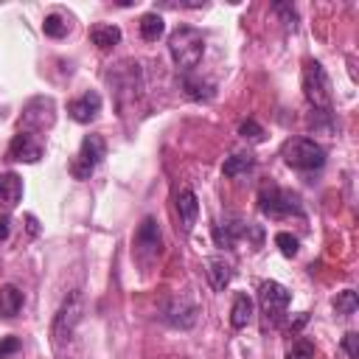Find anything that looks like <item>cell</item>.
Listing matches in <instances>:
<instances>
[{"label": "cell", "instance_id": "obj_26", "mask_svg": "<svg viewBox=\"0 0 359 359\" xmlns=\"http://www.w3.org/2000/svg\"><path fill=\"white\" fill-rule=\"evenodd\" d=\"M238 135L247 137V140H264V129H261V123L252 121V118H247V121L238 123Z\"/></svg>", "mask_w": 359, "mask_h": 359}, {"label": "cell", "instance_id": "obj_5", "mask_svg": "<svg viewBox=\"0 0 359 359\" xmlns=\"http://www.w3.org/2000/svg\"><path fill=\"white\" fill-rule=\"evenodd\" d=\"M258 303H261V311L266 317V325H278L292 303V292L278 283V280H264L258 286Z\"/></svg>", "mask_w": 359, "mask_h": 359}, {"label": "cell", "instance_id": "obj_2", "mask_svg": "<svg viewBox=\"0 0 359 359\" xmlns=\"http://www.w3.org/2000/svg\"><path fill=\"white\" fill-rule=\"evenodd\" d=\"M280 154H283L286 165H292L297 171H314V168H320L325 163V149L317 140H311V137H292V140H286Z\"/></svg>", "mask_w": 359, "mask_h": 359}, {"label": "cell", "instance_id": "obj_6", "mask_svg": "<svg viewBox=\"0 0 359 359\" xmlns=\"http://www.w3.org/2000/svg\"><path fill=\"white\" fill-rule=\"evenodd\" d=\"M104 157H107V143H104V137H101V135H87V137L81 140V146H79L76 160L70 163V174H73L76 180H90V174L95 171V165H98Z\"/></svg>", "mask_w": 359, "mask_h": 359}, {"label": "cell", "instance_id": "obj_25", "mask_svg": "<svg viewBox=\"0 0 359 359\" xmlns=\"http://www.w3.org/2000/svg\"><path fill=\"white\" fill-rule=\"evenodd\" d=\"M286 359H314V342L306 339V337H300V339L292 345V351H289Z\"/></svg>", "mask_w": 359, "mask_h": 359}, {"label": "cell", "instance_id": "obj_28", "mask_svg": "<svg viewBox=\"0 0 359 359\" xmlns=\"http://www.w3.org/2000/svg\"><path fill=\"white\" fill-rule=\"evenodd\" d=\"M342 348L348 351V356H351V359H359V334L348 331V334L342 337Z\"/></svg>", "mask_w": 359, "mask_h": 359}, {"label": "cell", "instance_id": "obj_23", "mask_svg": "<svg viewBox=\"0 0 359 359\" xmlns=\"http://www.w3.org/2000/svg\"><path fill=\"white\" fill-rule=\"evenodd\" d=\"M42 31H45L48 36H53V39H62V36L67 34V22H65L59 14H48L45 22H42Z\"/></svg>", "mask_w": 359, "mask_h": 359}, {"label": "cell", "instance_id": "obj_1", "mask_svg": "<svg viewBox=\"0 0 359 359\" xmlns=\"http://www.w3.org/2000/svg\"><path fill=\"white\" fill-rule=\"evenodd\" d=\"M168 53H171V59H174V65L180 70L199 67V62L205 56V36H202V31H196L194 25H180L168 36Z\"/></svg>", "mask_w": 359, "mask_h": 359}, {"label": "cell", "instance_id": "obj_19", "mask_svg": "<svg viewBox=\"0 0 359 359\" xmlns=\"http://www.w3.org/2000/svg\"><path fill=\"white\" fill-rule=\"evenodd\" d=\"M165 34V22H163V17L160 14H143L140 17V36L146 39V42H157L160 36Z\"/></svg>", "mask_w": 359, "mask_h": 359}, {"label": "cell", "instance_id": "obj_3", "mask_svg": "<svg viewBox=\"0 0 359 359\" xmlns=\"http://www.w3.org/2000/svg\"><path fill=\"white\" fill-rule=\"evenodd\" d=\"M303 95L314 109H331V84L320 62H303Z\"/></svg>", "mask_w": 359, "mask_h": 359}, {"label": "cell", "instance_id": "obj_18", "mask_svg": "<svg viewBox=\"0 0 359 359\" xmlns=\"http://www.w3.org/2000/svg\"><path fill=\"white\" fill-rule=\"evenodd\" d=\"M90 39H93V45H95L98 50H109L112 45L121 42V28H118V25H93Z\"/></svg>", "mask_w": 359, "mask_h": 359}, {"label": "cell", "instance_id": "obj_21", "mask_svg": "<svg viewBox=\"0 0 359 359\" xmlns=\"http://www.w3.org/2000/svg\"><path fill=\"white\" fill-rule=\"evenodd\" d=\"M168 320L174 323V325H182V328H188V325H194V320H196V309L194 306H182V303H174L171 309H168Z\"/></svg>", "mask_w": 359, "mask_h": 359}, {"label": "cell", "instance_id": "obj_12", "mask_svg": "<svg viewBox=\"0 0 359 359\" xmlns=\"http://www.w3.org/2000/svg\"><path fill=\"white\" fill-rule=\"evenodd\" d=\"M20 199H22V180L14 171L0 174V208L11 210L20 205Z\"/></svg>", "mask_w": 359, "mask_h": 359}, {"label": "cell", "instance_id": "obj_7", "mask_svg": "<svg viewBox=\"0 0 359 359\" xmlns=\"http://www.w3.org/2000/svg\"><path fill=\"white\" fill-rule=\"evenodd\" d=\"M258 208H261L264 216H275V219L278 216H292V213L300 216L303 213L297 196L283 191V188H278V185H264L258 191Z\"/></svg>", "mask_w": 359, "mask_h": 359}, {"label": "cell", "instance_id": "obj_16", "mask_svg": "<svg viewBox=\"0 0 359 359\" xmlns=\"http://www.w3.org/2000/svg\"><path fill=\"white\" fill-rule=\"evenodd\" d=\"M247 230H250V227H244V224H238V222L216 224V227H213V238H216V244H219V247L233 250V247H236V241H238V236H247Z\"/></svg>", "mask_w": 359, "mask_h": 359}, {"label": "cell", "instance_id": "obj_24", "mask_svg": "<svg viewBox=\"0 0 359 359\" xmlns=\"http://www.w3.org/2000/svg\"><path fill=\"white\" fill-rule=\"evenodd\" d=\"M275 244H278V250H280L286 258H294L297 250H300V244H297V238H294L292 233H278V236H275Z\"/></svg>", "mask_w": 359, "mask_h": 359}, {"label": "cell", "instance_id": "obj_9", "mask_svg": "<svg viewBox=\"0 0 359 359\" xmlns=\"http://www.w3.org/2000/svg\"><path fill=\"white\" fill-rule=\"evenodd\" d=\"M174 205H177V213H180V224H182V230H185V233H191V230H194V224H196V213H199V199H196V194H194L188 185H180V188H177V194H174Z\"/></svg>", "mask_w": 359, "mask_h": 359}, {"label": "cell", "instance_id": "obj_10", "mask_svg": "<svg viewBox=\"0 0 359 359\" xmlns=\"http://www.w3.org/2000/svg\"><path fill=\"white\" fill-rule=\"evenodd\" d=\"M8 157L11 160H20V163H36L39 157H42V146L34 140V135L31 132H17L14 137H11V143H8Z\"/></svg>", "mask_w": 359, "mask_h": 359}, {"label": "cell", "instance_id": "obj_22", "mask_svg": "<svg viewBox=\"0 0 359 359\" xmlns=\"http://www.w3.org/2000/svg\"><path fill=\"white\" fill-rule=\"evenodd\" d=\"M334 309H337V314H353V311L359 309L356 292H353V289H342V292L334 297Z\"/></svg>", "mask_w": 359, "mask_h": 359}, {"label": "cell", "instance_id": "obj_13", "mask_svg": "<svg viewBox=\"0 0 359 359\" xmlns=\"http://www.w3.org/2000/svg\"><path fill=\"white\" fill-rule=\"evenodd\" d=\"M135 244L143 250V252H157L160 250V224L154 216H146L135 233Z\"/></svg>", "mask_w": 359, "mask_h": 359}, {"label": "cell", "instance_id": "obj_17", "mask_svg": "<svg viewBox=\"0 0 359 359\" xmlns=\"http://www.w3.org/2000/svg\"><path fill=\"white\" fill-rule=\"evenodd\" d=\"M22 309V292L11 283L0 286V317H17Z\"/></svg>", "mask_w": 359, "mask_h": 359}, {"label": "cell", "instance_id": "obj_11", "mask_svg": "<svg viewBox=\"0 0 359 359\" xmlns=\"http://www.w3.org/2000/svg\"><path fill=\"white\" fill-rule=\"evenodd\" d=\"M67 112H70V118H73L76 123H90V121L101 112V95L90 90V93L73 98V101L67 104Z\"/></svg>", "mask_w": 359, "mask_h": 359}, {"label": "cell", "instance_id": "obj_20", "mask_svg": "<svg viewBox=\"0 0 359 359\" xmlns=\"http://www.w3.org/2000/svg\"><path fill=\"white\" fill-rule=\"evenodd\" d=\"M250 168H252V157H250V154H233V157L224 160L222 174H224V177H241V174H247Z\"/></svg>", "mask_w": 359, "mask_h": 359}, {"label": "cell", "instance_id": "obj_29", "mask_svg": "<svg viewBox=\"0 0 359 359\" xmlns=\"http://www.w3.org/2000/svg\"><path fill=\"white\" fill-rule=\"evenodd\" d=\"M25 230H28V236H36V233H39V222H36V216H34V213H28V216H25Z\"/></svg>", "mask_w": 359, "mask_h": 359}, {"label": "cell", "instance_id": "obj_14", "mask_svg": "<svg viewBox=\"0 0 359 359\" xmlns=\"http://www.w3.org/2000/svg\"><path fill=\"white\" fill-rule=\"evenodd\" d=\"M252 320V297L247 292H238L233 297V309H230V325L233 328H244Z\"/></svg>", "mask_w": 359, "mask_h": 359}, {"label": "cell", "instance_id": "obj_4", "mask_svg": "<svg viewBox=\"0 0 359 359\" xmlns=\"http://www.w3.org/2000/svg\"><path fill=\"white\" fill-rule=\"evenodd\" d=\"M79 320H81V292H73V294L59 306V311H56V317H53V323H50V342H53L56 351H62L65 342H70L73 328L79 325Z\"/></svg>", "mask_w": 359, "mask_h": 359}, {"label": "cell", "instance_id": "obj_30", "mask_svg": "<svg viewBox=\"0 0 359 359\" xmlns=\"http://www.w3.org/2000/svg\"><path fill=\"white\" fill-rule=\"evenodd\" d=\"M8 233H11V219L3 213V216H0V241L8 238Z\"/></svg>", "mask_w": 359, "mask_h": 359}, {"label": "cell", "instance_id": "obj_15", "mask_svg": "<svg viewBox=\"0 0 359 359\" xmlns=\"http://www.w3.org/2000/svg\"><path fill=\"white\" fill-rule=\"evenodd\" d=\"M205 275H208V280H210V286H213L216 292H224L227 283H230V278H233V266L224 264L222 258H213V261H208Z\"/></svg>", "mask_w": 359, "mask_h": 359}, {"label": "cell", "instance_id": "obj_8", "mask_svg": "<svg viewBox=\"0 0 359 359\" xmlns=\"http://www.w3.org/2000/svg\"><path fill=\"white\" fill-rule=\"evenodd\" d=\"M50 123H53V101L50 98L39 95V98H34V101L25 104V109H22V126H25V132L28 129H45Z\"/></svg>", "mask_w": 359, "mask_h": 359}, {"label": "cell", "instance_id": "obj_27", "mask_svg": "<svg viewBox=\"0 0 359 359\" xmlns=\"http://www.w3.org/2000/svg\"><path fill=\"white\" fill-rule=\"evenodd\" d=\"M20 348H22V342H20L17 337H3V339H0V359H8V356H14Z\"/></svg>", "mask_w": 359, "mask_h": 359}]
</instances>
